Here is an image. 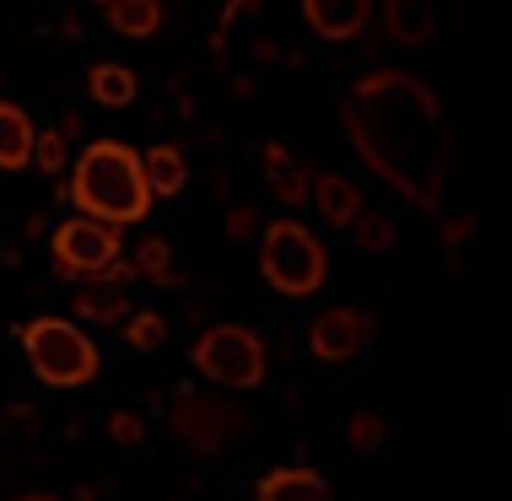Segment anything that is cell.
Here are the masks:
<instances>
[{"label": "cell", "instance_id": "cell-15", "mask_svg": "<svg viewBox=\"0 0 512 501\" xmlns=\"http://www.w3.org/2000/svg\"><path fill=\"white\" fill-rule=\"evenodd\" d=\"M383 27H389L394 44L421 49L432 38V6L426 0H383Z\"/></svg>", "mask_w": 512, "mask_h": 501}, {"label": "cell", "instance_id": "cell-10", "mask_svg": "<svg viewBox=\"0 0 512 501\" xmlns=\"http://www.w3.org/2000/svg\"><path fill=\"white\" fill-rule=\"evenodd\" d=\"M308 205H313V211L324 216L335 232H351L356 221H362V211H367V189L356 184V178H345V173H313Z\"/></svg>", "mask_w": 512, "mask_h": 501}, {"label": "cell", "instance_id": "cell-1", "mask_svg": "<svg viewBox=\"0 0 512 501\" xmlns=\"http://www.w3.org/2000/svg\"><path fill=\"white\" fill-rule=\"evenodd\" d=\"M345 146L362 167L415 211H437L448 194V119L421 76L378 65L340 103Z\"/></svg>", "mask_w": 512, "mask_h": 501}, {"label": "cell", "instance_id": "cell-26", "mask_svg": "<svg viewBox=\"0 0 512 501\" xmlns=\"http://www.w3.org/2000/svg\"><path fill=\"white\" fill-rule=\"evenodd\" d=\"M259 227H265V221H259L254 205H232L227 211V238H254Z\"/></svg>", "mask_w": 512, "mask_h": 501}, {"label": "cell", "instance_id": "cell-28", "mask_svg": "<svg viewBox=\"0 0 512 501\" xmlns=\"http://www.w3.org/2000/svg\"><path fill=\"white\" fill-rule=\"evenodd\" d=\"M17 501H60V496H17Z\"/></svg>", "mask_w": 512, "mask_h": 501}, {"label": "cell", "instance_id": "cell-3", "mask_svg": "<svg viewBox=\"0 0 512 501\" xmlns=\"http://www.w3.org/2000/svg\"><path fill=\"white\" fill-rule=\"evenodd\" d=\"M259 275L275 297L308 302L329 286V248L297 216H275L259 227Z\"/></svg>", "mask_w": 512, "mask_h": 501}, {"label": "cell", "instance_id": "cell-13", "mask_svg": "<svg viewBox=\"0 0 512 501\" xmlns=\"http://www.w3.org/2000/svg\"><path fill=\"white\" fill-rule=\"evenodd\" d=\"M141 178H146L151 200H173L189 184V157L178 146H151V151H141Z\"/></svg>", "mask_w": 512, "mask_h": 501}, {"label": "cell", "instance_id": "cell-24", "mask_svg": "<svg viewBox=\"0 0 512 501\" xmlns=\"http://www.w3.org/2000/svg\"><path fill=\"white\" fill-rule=\"evenodd\" d=\"M308 184H313V173H302V167H292V173H286L281 184H275V194H281V200L292 205V211H302V205H308Z\"/></svg>", "mask_w": 512, "mask_h": 501}, {"label": "cell", "instance_id": "cell-5", "mask_svg": "<svg viewBox=\"0 0 512 501\" xmlns=\"http://www.w3.org/2000/svg\"><path fill=\"white\" fill-rule=\"evenodd\" d=\"M270 367V351L259 329L248 324H211L195 340V372L211 378L216 388H259Z\"/></svg>", "mask_w": 512, "mask_h": 501}, {"label": "cell", "instance_id": "cell-25", "mask_svg": "<svg viewBox=\"0 0 512 501\" xmlns=\"http://www.w3.org/2000/svg\"><path fill=\"white\" fill-rule=\"evenodd\" d=\"M259 167H265V178H270V184H281V178L286 173H292V151H286V146H259Z\"/></svg>", "mask_w": 512, "mask_h": 501}, {"label": "cell", "instance_id": "cell-18", "mask_svg": "<svg viewBox=\"0 0 512 501\" xmlns=\"http://www.w3.org/2000/svg\"><path fill=\"white\" fill-rule=\"evenodd\" d=\"M135 281H151V286H178V259H173V248L162 243V238H141L135 243Z\"/></svg>", "mask_w": 512, "mask_h": 501}, {"label": "cell", "instance_id": "cell-4", "mask_svg": "<svg viewBox=\"0 0 512 501\" xmlns=\"http://www.w3.org/2000/svg\"><path fill=\"white\" fill-rule=\"evenodd\" d=\"M17 340H22L27 361H33L38 383H49V388H87L103 372L98 340L81 324H71V318H54V313L27 318L17 329Z\"/></svg>", "mask_w": 512, "mask_h": 501}, {"label": "cell", "instance_id": "cell-2", "mask_svg": "<svg viewBox=\"0 0 512 501\" xmlns=\"http://www.w3.org/2000/svg\"><path fill=\"white\" fill-rule=\"evenodd\" d=\"M60 194H65V205H76V216L103 221V227H135V221L151 216L141 151L124 141H92L76 157Z\"/></svg>", "mask_w": 512, "mask_h": 501}, {"label": "cell", "instance_id": "cell-9", "mask_svg": "<svg viewBox=\"0 0 512 501\" xmlns=\"http://www.w3.org/2000/svg\"><path fill=\"white\" fill-rule=\"evenodd\" d=\"M378 0H302V27L324 44H351L367 33Z\"/></svg>", "mask_w": 512, "mask_h": 501}, {"label": "cell", "instance_id": "cell-8", "mask_svg": "<svg viewBox=\"0 0 512 501\" xmlns=\"http://www.w3.org/2000/svg\"><path fill=\"white\" fill-rule=\"evenodd\" d=\"M372 334H378V324H372L367 308H318L308 318V351L313 361H324V367H351V361L367 356Z\"/></svg>", "mask_w": 512, "mask_h": 501}, {"label": "cell", "instance_id": "cell-21", "mask_svg": "<svg viewBox=\"0 0 512 501\" xmlns=\"http://www.w3.org/2000/svg\"><path fill=\"white\" fill-rule=\"evenodd\" d=\"M65 157H71L65 130H38V141H33V167L38 173H65Z\"/></svg>", "mask_w": 512, "mask_h": 501}, {"label": "cell", "instance_id": "cell-16", "mask_svg": "<svg viewBox=\"0 0 512 501\" xmlns=\"http://www.w3.org/2000/svg\"><path fill=\"white\" fill-rule=\"evenodd\" d=\"M87 92H92V103H103V108H130L135 92H141V81H135L130 65L98 60V65L87 71Z\"/></svg>", "mask_w": 512, "mask_h": 501}, {"label": "cell", "instance_id": "cell-23", "mask_svg": "<svg viewBox=\"0 0 512 501\" xmlns=\"http://www.w3.org/2000/svg\"><path fill=\"white\" fill-rule=\"evenodd\" d=\"M108 437H114L119 448H141V442H146V421L135 410H114V415H108Z\"/></svg>", "mask_w": 512, "mask_h": 501}, {"label": "cell", "instance_id": "cell-19", "mask_svg": "<svg viewBox=\"0 0 512 501\" xmlns=\"http://www.w3.org/2000/svg\"><path fill=\"white\" fill-rule=\"evenodd\" d=\"M119 329H124V345H130V351H157V345H168V318L157 308H135Z\"/></svg>", "mask_w": 512, "mask_h": 501}, {"label": "cell", "instance_id": "cell-12", "mask_svg": "<svg viewBox=\"0 0 512 501\" xmlns=\"http://www.w3.org/2000/svg\"><path fill=\"white\" fill-rule=\"evenodd\" d=\"M33 141H38V124L27 119V108L0 97V173L33 167Z\"/></svg>", "mask_w": 512, "mask_h": 501}, {"label": "cell", "instance_id": "cell-22", "mask_svg": "<svg viewBox=\"0 0 512 501\" xmlns=\"http://www.w3.org/2000/svg\"><path fill=\"white\" fill-rule=\"evenodd\" d=\"M345 437H351V448H362V453H378V448H383V415H372V410H356V415H351V426H345Z\"/></svg>", "mask_w": 512, "mask_h": 501}, {"label": "cell", "instance_id": "cell-14", "mask_svg": "<svg viewBox=\"0 0 512 501\" xmlns=\"http://www.w3.org/2000/svg\"><path fill=\"white\" fill-rule=\"evenodd\" d=\"M162 22H168L162 0H108V27L119 38H157Z\"/></svg>", "mask_w": 512, "mask_h": 501}, {"label": "cell", "instance_id": "cell-6", "mask_svg": "<svg viewBox=\"0 0 512 501\" xmlns=\"http://www.w3.org/2000/svg\"><path fill=\"white\" fill-rule=\"evenodd\" d=\"M49 259L60 275H76V281H98L114 259H124V232L103 227V221L87 216H65L60 227L49 232Z\"/></svg>", "mask_w": 512, "mask_h": 501}, {"label": "cell", "instance_id": "cell-11", "mask_svg": "<svg viewBox=\"0 0 512 501\" xmlns=\"http://www.w3.org/2000/svg\"><path fill=\"white\" fill-rule=\"evenodd\" d=\"M254 501H340V496H335V485L308 464H275L259 475Z\"/></svg>", "mask_w": 512, "mask_h": 501}, {"label": "cell", "instance_id": "cell-7", "mask_svg": "<svg viewBox=\"0 0 512 501\" xmlns=\"http://www.w3.org/2000/svg\"><path fill=\"white\" fill-rule=\"evenodd\" d=\"M168 426H173V437L189 442L195 453H221L238 431H248V421L232 405H221L211 394H189V388L168 405Z\"/></svg>", "mask_w": 512, "mask_h": 501}, {"label": "cell", "instance_id": "cell-20", "mask_svg": "<svg viewBox=\"0 0 512 501\" xmlns=\"http://www.w3.org/2000/svg\"><path fill=\"white\" fill-rule=\"evenodd\" d=\"M351 238H356L362 254H389V248L399 243V227L389 216H378V211H362V221L351 227Z\"/></svg>", "mask_w": 512, "mask_h": 501}, {"label": "cell", "instance_id": "cell-17", "mask_svg": "<svg viewBox=\"0 0 512 501\" xmlns=\"http://www.w3.org/2000/svg\"><path fill=\"white\" fill-rule=\"evenodd\" d=\"M76 318H92V324H124L135 308H130V297H124L119 286H103V281H87L76 291Z\"/></svg>", "mask_w": 512, "mask_h": 501}, {"label": "cell", "instance_id": "cell-27", "mask_svg": "<svg viewBox=\"0 0 512 501\" xmlns=\"http://www.w3.org/2000/svg\"><path fill=\"white\" fill-rule=\"evenodd\" d=\"M259 11V0H227V11H221V27H238Z\"/></svg>", "mask_w": 512, "mask_h": 501}]
</instances>
